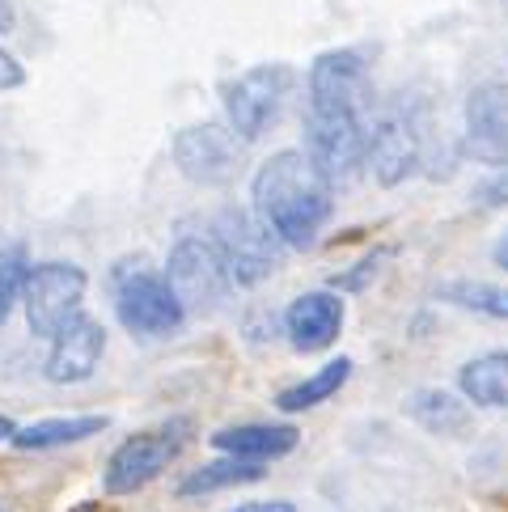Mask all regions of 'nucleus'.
I'll return each mask as SVG.
<instances>
[{
    "label": "nucleus",
    "mask_w": 508,
    "mask_h": 512,
    "mask_svg": "<svg viewBox=\"0 0 508 512\" xmlns=\"http://www.w3.org/2000/svg\"><path fill=\"white\" fill-rule=\"evenodd\" d=\"M293 85H297V68L288 64H254L238 72L225 85V123L233 127V136L242 144L263 140L280 123L284 102L293 98Z\"/></svg>",
    "instance_id": "nucleus-5"
},
{
    "label": "nucleus",
    "mask_w": 508,
    "mask_h": 512,
    "mask_svg": "<svg viewBox=\"0 0 508 512\" xmlns=\"http://www.w3.org/2000/svg\"><path fill=\"white\" fill-rule=\"evenodd\" d=\"M343 322H348V305H343V292L339 288H314V292H301V297L288 301L284 309V335L297 352H326Z\"/></svg>",
    "instance_id": "nucleus-14"
},
{
    "label": "nucleus",
    "mask_w": 508,
    "mask_h": 512,
    "mask_svg": "<svg viewBox=\"0 0 508 512\" xmlns=\"http://www.w3.org/2000/svg\"><path fill=\"white\" fill-rule=\"evenodd\" d=\"M390 259V250H377V254H369V259H360L356 263V271H343V276H335L331 280V288H339V292H360L369 284V276H377V267Z\"/></svg>",
    "instance_id": "nucleus-24"
},
{
    "label": "nucleus",
    "mask_w": 508,
    "mask_h": 512,
    "mask_svg": "<svg viewBox=\"0 0 508 512\" xmlns=\"http://www.w3.org/2000/svg\"><path fill=\"white\" fill-rule=\"evenodd\" d=\"M13 432H17V424L9 415H0V441H13Z\"/></svg>",
    "instance_id": "nucleus-29"
},
{
    "label": "nucleus",
    "mask_w": 508,
    "mask_h": 512,
    "mask_svg": "<svg viewBox=\"0 0 508 512\" xmlns=\"http://www.w3.org/2000/svg\"><path fill=\"white\" fill-rule=\"evenodd\" d=\"M17 26V13H13V0H0V34H9Z\"/></svg>",
    "instance_id": "nucleus-27"
},
{
    "label": "nucleus",
    "mask_w": 508,
    "mask_h": 512,
    "mask_svg": "<svg viewBox=\"0 0 508 512\" xmlns=\"http://www.w3.org/2000/svg\"><path fill=\"white\" fill-rule=\"evenodd\" d=\"M30 271H34V263H30L26 246H9L5 254H0V326H5L13 318V309L22 305Z\"/></svg>",
    "instance_id": "nucleus-22"
},
{
    "label": "nucleus",
    "mask_w": 508,
    "mask_h": 512,
    "mask_svg": "<svg viewBox=\"0 0 508 512\" xmlns=\"http://www.w3.org/2000/svg\"><path fill=\"white\" fill-rule=\"evenodd\" d=\"M352 369H356L352 356L326 360L322 369H314L310 377H301L297 386H284V390L276 394V411H284V415H301V411L322 407V402H331V398L352 381Z\"/></svg>",
    "instance_id": "nucleus-19"
},
{
    "label": "nucleus",
    "mask_w": 508,
    "mask_h": 512,
    "mask_svg": "<svg viewBox=\"0 0 508 512\" xmlns=\"http://www.w3.org/2000/svg\"><path fill=\"white\" fill-rule=\"evenodd\" d=\"M305 94L310 111H348V115H373V77L360 51L331 47L305 72Z\"/></svg>",
    "instance_id": "nucleus-8"
},
{
    "label": "nucleus",
    "mask_w": 508,
    "mask_h": 512,
    "mask_svg": "<svg viewBox=\"0 0 508 512\" xmlns=\"http://www.w3.org/2000/svg\"><path fill=\"white\" fill-rule=\"evenodd\" d=\"M369 123L373 115H348V111H310L305 106V153L314 166L331 178V187H348L360 178L369 157Z\"/></svg>",
    "instance_id": "nucleus-7"
},
{
    "label": "nucleus",
    "mask_w": 508,
    "mask_h": 512,
    "mask_svg": "<svg viewBox=\"0 0 508 512\" xmlns=\"http://www.w3.org/2000/svg\"><path fill=\"white\" fill-rule=\"evenodd\" d=\"M462 153L479 166H508V85L479 81L462 106Z\"/></svg>",
    "instance_id": "nucleus-12"
},
{
    "label": "nucleus",
    "mask_w": 508,
    "mask_h": 512,
    "mask_svg": "<svg viewBox=\"0 0 508 512\" xmlns=\"http://www.w3.org/2000/svg\"><path fill=\"white\" fill-rule=\"evenodd\" d=\"M17 85H26V68L17 64L9 51H0V94H9V89H17Z\"/></svg>",
    "instance_id": "nucleus-25"
},
{
    "label": "nucleus",
    "mask_w": 508,
    "mask_h": 512,
    "mask_svg": "<svg viewBox=\"0 0 508 512\" xmlns=\"http://www.w3.org/2000/svg\"><path fill=\"white\" fill-rule=\"evenodd\" d=\"M195 441V419L191 415H170L157 428H144L136 436H127L102 466V491L106 496H136L153 479H161L183 449Z\"/></svg>",
    "instance_id": "nucleus-2"
},
{
    "label": "nucleus",
    "mask_w": 508,
    "mask_h": 512,
    "mask_svg": "<svg viewBox=\"0 0 508 512\" xmlns=\"http://www.w3.org/2000/svg\"><path fill=\"white\" fill-rule=\"evenodd\" d=\"M115 318L136 339H170L183 331L187 309L170 288L166 271L149 267L144 259H127L115 267Z\"/></svg>",
    "instance_id": "nucleus-3"
},
{
    "label": "nucleus",
    "mask_w": 508,
    "mask_h": 512,
    "mask_svg": "<svg viewBox=\"0 0 508 512\" xmlns=\"http://www.w3.org/2000/svg\"><path fill=\"white\" fill-rule=\"evenodd\" d=\"M174 166L195 187H229L242 166V140L225 123H191L170 144Z\"/></svg>",
    "instance_id": "nucleus-10"
},
{
    "label": "nucleus",
    "mask_w": 508,
    "mask_h": 512,
    "mask_svg": "<svg viewBox=\"0 0 508 512\" xmlns=\"http://www.w3.org/2000/svg\"><path fill=\"white\" fill-rule=\"evenodd\" d=\"M250 208L288 250H310L335 216V187L305 149H280L254 170Z\"/></svg>",
    "instance_id": "nucleus-1"
},
{
    "label": "nucleus",
    "mask_w": 508,
    "mask_h": 512,
    "mask_svg": "<svg viewBox=\"0 0 508 512\" xmlns=\"http://www.w3.org/2000/svg\"><path fill=\"white\" fill-rule=\"evenodd\" d=\"M437 297L458 305V309H470V314H487V318L508 322V288L479 284V280H453L437 292Z\"/></svg>",
    "instance_id": "nucleus-21"
},
{
    "label": "nucleus",
    "mask_w": 508,
    "mask_h": 512,
    "mask_svg": "<svg viewBox=\"0 0 508 512\" xmlns=\"http://www.w3.org/2000/svg\"><path fill=\"white\" fill-rule=\"evenodd\" d=\"M407 415L420 424L428 436H445V441H458V436L475 432V411L462 398V390H441V386H424L407 398Z\"/></svg>",
    "instance_id": "nucleus-16"
},
{
    "label": "nucleus",
    "mask_w": 508,
    "mask_h": 512,
    "mask_svg": "<svg viewBox=\"0 0 508 512\" xmlns=\"http://www.w3.org/2000/svg\"><path fill=\"white\" fill-rule=\"evenodd\" d=\"M470 204L483 208V212H496L508 208V166H500L492 178H483L475 191H470Z\"/></svg>",
    "instance_id": "nucleus-23"
},
{
    "label": "nucleus",
    "mask_w": 508,
    "mask_h": 512,
    "mask_svg": "<svg viewBox=\"0 0 508 512\" xmlns=\"http://www.w3.org/2000/svg\"><path fill=\"white\" fill-rule=\"evenodd\" d=\"M458 390L475 407L508 411V352H483L470 356L458 369Z\"/></svg>",
    "instance_id": "nucleus-20"
},
{
    "label": "nucleus",
    "mask_w": 508,
    "mask_h": 512,
    "mask_svg": "<svg viewBox=\"0 0 508 512\" xmlns=\"http://www.w3.org/2000/svg\"><path fill=\"white\" fill-rule=\"evenodd\" d=\"M216 453H233V457H250V462H280L301 445V428L297 424H229L221 432L208 436Z\"/></svg>",
    "instance_id": "nucleus-15"
},
{
    "label": "nucleus",
    "mask_w": 508,
    "mask_h": 512,
    "mask_svg": "<svg viewBox=\"0 0 508 512\" xmlns=\"http://www.w3.org/2000/svg\"><path fill=\"white\" fill-rule=\"evenodd\" d=\"M424 161V136L403 106H386L369 123V157L365 170L373 174L377 187H403Z\"/></svg>",
    "instance_id": "nucleus-11"
},
{
    "label": "nucleus",
    "mask_w": 508,
    "mask_h": 512,
    "mask_svg": "<svg viewBox=\"0 0 508 512\" xmlns=\"http://www.w3.org/2000/svg\"><path fill=\"white\" fill-rule=\"evenodd\" d=\"M111 428V415H56V419H39L13 432V449L22 453H47V449H64V445H81L89 436H102Z\"/></svg>",
    "instance_id": "nucleus-18"
},
{
    "label": "nucleus",
    "mask_w": 508,
    "mask_h": 512,
    "mask_svg": "<svg viewBox=\"0 0 508 512\" xmlns=\"http://www.w3.org/2000/svg\"><path fill=\"white\" fill-rule=\"evenodd\" d=\"M47 343L51 347L43 360V377L51 386H81V381L98 373V364L106 356V326L81 309V314H72Z\"/></svg>",
    "instance_id": "nucleus-13"
},
{
    "label": "nucleus",
    "mask_w": 508,
    "mask_h": 512,
    "mask_svg": "<svg viewBox=\"0 0 508 512\" xmlns=\"http://www.w3.org/2000/svg\"><path fill=\"white\" fill-rule=\"evenodd\" d=\"M0 512H9V508H0Z\"/></svg>",
    "instance_id": "nucleus-30"
},
{
    "label": "nucleus",
    "mask_w": 508,
    "mask_h": 512,
    "mask_svg": "<svg viewBox=\"0 0 508 512\" xmlns=\"http://www.w3.org/2000/svg\"><path fill=\"white\" fill-rule=\"evenodd\" d=\"M492 263H496L500 271H508V233H504V237H500V242L492 246Z\"/></svg>",
    "instance_id": "nucleus-28"
},
{
    "label": "nucleus",
    "mask_w": 508,
    "mask_h": 512,
    "mask_svg": "<svg viewBox=\"0 0 508 512\" xmlns=\"http://www.w3.org/2000/svg\"><path fill=\"white\" fill-rule=\"evenodd\" d=\"M166 280L183 301L187 318H208L216 309H225V301L233 297V276L225 267V254L212 237H199L187 233L170 246V259H166Z\"/></svg>",
    "instance_id": "nucleus-4"
},
{
    "label": "nucleus",
    "mask_w": 508,
    "mask_h": 512,
    "mask_svg": "<svg viewBox=\"0 0 508 512\" xmlns=\"http://www.w3.org/2000/svg\"><path fill=\"white\" fill-rule=\"evenodd\" d=\"M267 470L263 462H250V457H233V453H221L216 462H204L187 470L178 479L174 496L178 500H204V496H216V491H229V487H250V483H263Z\"/></svg>",
    "instance_id": "nucleus-17"
},
{
    "label": "nucleus",
    "mask_w": 508,
    "mask_h": 512,
    "mask_svg": "<svg viewBox=\"0 0 508 512\" xmlns=\"http://www.w3.org/2000/svg\"><path fill=\"white\" fill-rule=\"evenodd\" d=\"M212 242L221 246L225 267L238 288H259L284 263V242L271 233L254 208H221L212 221Z\"/></svg>",
    "instance_id": "nucleus-6"
},
{
    "label": "nucleus",
    "mask_w": 508,
    "mask_h": 512,
    "mask_svg": "<svg viewBox=\"0 0 508 512\" xmlns=\"http://www.w3.org/2000/svg\"><path fill=\"white\" fill-rule=\"evenodd\" d=\"M229 512H301L293 500H246L238 508H229Z\"/></svg>",
    "instance_id": "nucleus-26"
},
{
    "label": "nucleus",
    "mask_w": 508,
    "mask_h": 512,
    "mask_svg": "<svg viewBox=\"0 0 508 512\" xmlns=\"http://www.w3.org/2000/svg\"><path fill=\"white\" fill-rule=\"evenodd\" d=\"M85 288H89V276H85V267H77V263L51 259V263L34 267L30 284H26V297H22L30 335L34 339H51L72 314H81Z\"/></svg>",
    "instance_id": "nucleus-9"
}]
</instances>
